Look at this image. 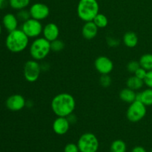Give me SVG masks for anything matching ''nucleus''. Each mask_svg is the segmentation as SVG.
<instances>
[{"mask_svg": "<svg viewBox=\"0 0 152 152\" xmlns=\"http://www.w3.org/2000/svg\"><path fill=\"white\" fill-rule=\"evenodd\" d=\"M64 152H80L77 144L68 143L65 146Z\"/></svg>", "mask_w": 152, "mask_h": 152, "instance_id": "obj_28", "label": "nucleus"}, {"mask_svg": "<svg viewBox=\"0 0 152 152\" xmlns=\"http://www.w3.org/2000/svg\"><path fill=\"white\" fill-rule=\"evenodd\" d=\"M123 41L126 47L133 48L137 45L139 39H138L136 33L133 32V31H128L123 36Z\"/></svg>", "mask_w": 152, "mask_h": 152, "instance_id": "obj_16", "label": "nucleus"}, {"mask_svg": "<svg viewBox=\"0 0 152 152\" xmlns=\"http://www.w3.org/2000/svg\"><path fill=\"white\" fill-rule=\"evenodd\" d=\"M42 72L41 65L38 61L31 59L27 61L23 67V74L25 80L29 83H34L38 80Z\"/></svg>", "mask_w": 152, "mask_h": 152, "instance_id": "obj_7", "label": "nucleus"}, {"mask_svg": "<svg viewBox=\"0 0 152 152\" xmlns=\"http://www.w3.org/2000/svg\"><path fill=\"white\" fill-rule=\"evenodd\" d=\"M119 40L116 39L114 38H109L108 39V43L111 47H116L119 45Z\"/></svg>", "mask_w": 152, "mask_h": 152, "instance_id": "obj_31", "label": "nucleus"}, {"mask_svg": "<svg viewBox=\"0 0 152 152\" xmlns=\"http://www.w3.org/2000/svg\"><path fill=\"white\" fill-rule=\"evenodd\" d=\"M99 5L97 0H80L77 4V13L83 22L93 21L99 13Z\"/></svg>", "mask_w": 152, "mask_h": 152, "instance_id": "obj_3", "label": "nucleus"}, {"mask_svg": "<svg viewBox=\"0 0 152 152\" xmlns=\"http://www.w3.org/2000/svg\"><path fill=\"white\" fill-rule=\"evenodd\" d=\"M50 51V42L44 37H37L34 39L29 48L30 55L33 59L37 61H41L45 59Z\"/></svg>", "mask_w": 152, "mask_h": 152, "instance_id": "obj_4", "label": "nucleus"}, {"mask_svg": "<svg viewBox=\"0 0 152 152\" xmlns=\"http://www.w3.org/2000/svg\"><path fill=\"white\" fill-rule=\"evenodd\" d=\"M31 17L39 21H42L47 19L50 14V9L47 4L44 3H34L29 9Z\"/></svg>", "mask_w": 152, "mask_h": 152, "instance_id": "obj_9", "label": "nucleus"}, {"mask_svg": "<svg viewBox=\"0 0 152 152\" xmlns=\"http://www.w3.org/2000/svg\"><path fill=\"white\" fill-rule=\"evenodd\" d=\"M43 37L49 42H53L54 40L59 39V28L57 25L53 22L48 23L47 25L43 27L42 31Z\"/></svg>", "mask_w": 152, "mask_h": 152, "instance_id": "obj_13", "label": "nucleus"}, {"mask_svg": "<svg viewBox=\"0 0 152 152\" xmlns=\"http://www.w3.org/2000/svg\"><path fill=\"white\" fill-rule=\"evenodd\" d=\"M9 4L8 0H0V10H3Z\"/></svg>", "mask_w": 152, "mask_h": 152, "instance_id": "obj_32", "label": "nucleus"}, {"mask_svg": "<svg viewBox=\"0 0 152 152\" xmlns=\"http://www.w3.org/2000/svg\"><path fill=\"white\" fill-rule=\"evenodd\" d=\"M64 48H65V43L62 40L59 39L50 42V49H51V51L58 53V52L62 51Z\"/></svg>", "mask_w": 152, "mask_h": 152, "instance_id": "obj_24", "label": "nucleus"}, {"mask_svg": "<svg viewBox=\"0 0 152 152\" xmlns=\"http://www.w3.org/2000/svg\"><path fill=\"white\" fill-rule=\"evenodd\" d=\"M137 93H136L135 91L129 88H126L121 90L119 95H120V99L123 102L131 104L132 102L137 100Z\"/></svg>", "mask_w": 152, "mask_h": 152, "instance_id": "obj_17", "label": "nucleus"}, {"mask_svg": "<svg viewBox=\"0 0 152 152\" xmlns=\"http://www.w3.org/2000/svg\"><path fill=\"white\" fill-rule=\"evenodd\" d=\"M94 67L96 71L101 75L109 74L114 69V63L108 56H100L95 59Z\"/></svg>", "mask_w": 152, "mask_h": 152, "instance_id": "obj_10", "label": "nucleus"}, {"mask_svg": "<svg viewBox=\"0 0 152 152\" xmlns=\"http://www.w3.org/2000/svg\"><path fill=\"white\" fill-rule=\"evenodd\" d=\"M50 106L55 115L67 117L75 110L76 100L71 94L60 93L53 98Z\"/></svg>", "mask_w": 152, "mask_h": 152, "instance_id": "obj_1", "label": "nucleus"}, {"mask_svg": "<svg viewBox=\"0 0 152 152\" xmlns=\"http://www.w3.org/2000/svg\"><path fill=\"white\" fill-rule=\"evenodd\" d=\"M144 83L147 87L152 88V70L147 72L146 77L144 79Z\"/></svg>", "mask_w": 152, "mask_h": 152, "instance_id": "obj_30", "label": "nucleus"}, {"mask_svg": "<svg viewBox=\"0 0 152 152\" xmlns=\"http://www.w3.org/2000/svg\"><path fill=\"white\" fill-rule=\"evenodd\" d=\"M132 152H147L146 150L142 146H136L132 149Z\"/></svg>", "mask_w": 152, "mask_h": 152, "instance_id": "obj_34", "label": "nucleus"}, {"mask_svg": "<svg viewBox=\"0 0 152 152\" xmlns=\"http://www.w3.org/2000/svg\"><path fill=\"white\" fill-rule=\"evenodd\" d=\"M19 22V21L16 17V15L13 14L11 13H6L2 18L3 27L8 32H11V31L18 29Z\"/></svg>", "mask_w": 152, "mask_h": 152, "instance_id": "obj_14", "label": "nucleus"}, {"mask_svg": "<svg viewBox=\"0 0 152 152\" xmlns=\"http://www.w3.org/2000/svg\"><path fill=\"white\" fill-rule=\"evenodd\" d=\"M9 5L13 10H20L29 6L31 0H8Z\"/></svg>", "mask_w": 152, "mask_h": 152, "instance_id": "obj_21", "label": "nucleus"}, {"mask_svg": "<svg viewBox=\"0 0 152 152\" xmlns=\"http://www.w3.org/2000/svg\"><path fill=\"white\" fill-rule=\"evenodd\" d=\"M77 145L80 152H96L99 148V141L93 133H85L80 136Z\"/></svg>", "mask_w": 152, "mask_h": 152, "instance_id": "obj_5", "label": "nucleus"}, {"mask_svg": "<svg viewBox=\"0 0 152 152\" xmlns=\"http://www.w3.org/2000/svg\"><path fill=\"white\" fill-rule=\"evenodd\" d=\"M67 118H68V121H69V123H71V124H74V123H75L76 121H77V117H76V116L74 115L73 114H71V115L67 117Z\"/></svg>", "mask_w": 152, "mask_h": 152, "instance_id": "obj_33", "label": "nucleus"}, {"mask_svg": "<svg viewBox=\"0 0 152 152\" xmlns=\"http://www.w3.org/2000/svg\"><path fill=\"white\" fill-rule=\"evenodd\" d=\"M99 28L96 27L93 21L87 22L84 24L82 28V34L86 39L91 40L96 37Z\"/></svg>", "mask_w": 152, "mask_h": 152, "instance_id": "obj_15", "label": "nucleus"}, {"mask_svg": "<svg viewBox=\"0 0 152 152\" xmlns=\"http://www.w3.org/2000/svg\"><path fill=\"white\" fill-rule=\"evenodd\" d=\"M16 17L19 19L20 22H24L29 19L31 17V14H30L29 10H26V9H22V10H18L17 13H16Z\"/></svg>", "mask_w": 152, "mask_h": 152, "instance_id": "obj_25", "label": "nucleus"}, {"mask_svg": "<svg viewBox=\"0 0 152 152\" xmlns=\"http://www.w3.org/2000/svg\"><path fill=\"white\" fill-rule=\"evenodd\" d=\"M139 63L140 67L146 70L147 71L152 70V54L145 53L140 58Z\"/></svg>", "mask_w": 152, "mask_h": 152, "instance_id": "obj_20", "label": "nucleus"}, {"mask_svg": "<svg viewBox=\"0 0 152 152\" xmlns=\"http://www.w3.org/2000/svg\"><path fill=\"white\" fill-rule=\"evenodd\" d=\"M147 72H148V71H147L146 70L142 68V67H140V68L137 70L136 72L134 73V76H136L138 78L141 79V80H144V79L146 77Z\"/></svg>", "mask_w": 152, "mask_h": 152, "instance_id": "obj_29", "label": "nucleus"}, {"mask_svg": "<svg viewBox=\"0 0 152 152\" xmlns=\"http://www.w3.org/2000/svg\"><path fill=\"white\" fill-rule=\"evenodd\" d=\"M144 84H145V83H144V80L138 78L136 76L130 77L127 80V82H126L127 88L132 89V90L134 91H138L140 90V89H141Z\"/></svg>", "mask_w": 152, "mask_h": 152, "instance_id": "obj_19", "label": "nucleus"}, {"mask_svg": "<svg viewBox=\"0 0 152 152\" xmlns=\"http://www.w3.org/2000/svg\"><path fill=\"white\" fill-rule=\"evenodd\" d=\"M151 152H152V149H151Z\"/></svg>", "mask_w": 152, "mask_h": 152, "instance_id": "obj_36", "label": "nucleus"}, {"mask_svg": "<svg viewBox=\"0 0 152 152\" xmlns=\"http://www.w3.org/2000/svg\"><path fill=\"white\" fill-rule=\"evenodd\" d=\"M71 123L67 117H57L53 121L52 128L55 134L58 135H64L68 132Z\"/></svg>", "mask_w": 152, "mask_h": 152, "instance_id": "obj_12", "label": "nucleus"}, {"mask_svg": "<svg viewBox=\"0 0 152 152\" xmlns=\"http://www.w3.org/2000/svg\"><path fill=\"white\" fill-rule=\"evenodd\" d=\"M146 107L139 100H135L129 105L126 111V117L132 123H137L145 117Z\"/></svg>", "mask_w": 152, "mask_h": 152, "instance_id": "obj_6", "label": "nucleus"}, {"mask_svg": "<svg viewBox=\"0 0 152 152\" xmlns=\"http://www.w3.org/2000/svg\"><path fill=\"white\" fill-rule=\"evenodd\" d=\"M112 80L109 74H102L99 78V83L103 88H108L111 85Z\"/></svg>", "mask_w": 152, "mask_h": 152, "instance_id": "obj_26", "label": "nucleus"}, {"mask_svg": "<svg viewBox=\"0 0 152 152\" xmlns=\"http://www.w3.org/2000/svg\"><path fill=\"white\" fill-rule=\"evenodd\" d=\"M93 22L98 28H105L108 25V19L105 14L99 13L95 16Z\"/></svg>", "mask_w": 152, "mask_h": 152, "instance_id": "obj_23", "label": "nucleus"}, {"mask_svg": "<svg viewBox=\"0 0 152 152\" xmlns=\"http://www.w3.org/2000/svg\"><path fill=\"white\" fill-rule=\"evenodd\" d=\"M29 37L22 31L16 29L9 32L5 39V46L7 50L14 53H21L28 48Z\"/></svg>", "mask_w": 152, "mask_h": 152, "instance_id": "obj_2", "label": "nucleus"}, {"mask_svg": "<svg viewBox=\"0 0 152 152\" xmlns=\"http://www.w3.org/2000/svg\"><path fill=\"white\" fill-rule=\"evenodd\" d=\"M140 67L139 62L137 61H131L127 65V70L129 72L134 74L137 70Z\"/></svg>", "mask_w": 152, "mask_h": 152, "instance_id": "obj_27", "label": "nucleus"}, {"mask_svg": "<svg viewBox=\"0 0 152 152\" xmlns=\"http://www.w3.org/2000/svg\"><path fill=\"white\" fill-rule=\"evenodd\" d=\"M1 31H2V28H1V23H0V35H1Z\"/></svg>", "mask_w": 152, "mask_h": 152, "instance_id": "obj_35", "label": "nucleus"}, {"mask_svg": "<svg viewBox=\"0 0 152 152\" xmlns=\"http://www.w3.org/2000/svg\"><path fill=\"white\" fill-rule=\"evenodd\" d=\"M21 29L29 38L36 39L39 37L42 34L43 26L41 21L30 18L27 21L22 22Z\"/></svg>", "mask_w": 152, "mask_h": 152, "instance_id": "obj_8", "label": "nucleus"}, {"mask_svg": "<svg viewBox=\"0 0 152 152\" xmlns=\"http://www.w3.org/2000/svg\"><path fill=\"white\" fill-rule=\"evenodd\" d=\"M5 105L10 111H19L26 106V100L22 95L16 94L6 99Z\"/></svg>", "mask_w": 152, "mask_h": 152, "instance_id": "obj_11", "label": "nucleus"}, {"mask_svg": "<svg viewBox=\"0 0 152 152\" xmlns=\"http://www.w3.org/2000/svg\"><path fill=\"white\" fill-rule=\"evenodd\" d=\"M126 144L122 140H116L111 143L110 152H126Z\"/></svg>", "mask_w": 152, "mask_h": 152, "instance_id": "obj_22", "label": "nucleus"}, {"mask_svg": "<svg viewBox=\"0 0 152 152\" xmlns=\"http://www.w3.org/2000/svg\"><path fill=\"white\" fill-rule=\"evenodd\" d=\"M137 100L140 101L145 106L152 105V88H148L142 91L137 94Z\"/></svg>", "mask_w": 152, "mask_h": 152, "instance_id": "obj_18", "label": "nucleus"}]
</instances>
